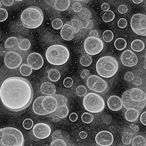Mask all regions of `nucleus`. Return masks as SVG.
Instances as JSON below:
<instances>
[{
	"instance_id": "obj_1",
	"label": "nucleus",
	"mask_w": 146,
	"mask_h": 146,
	"mask_svg": "<svg viewBox=\"0 0 146 146\" xmlns=\"http://www.w3.org/2000/svg\"><path fill=\"white\" fill-rule=\"evenodd\" d=\"M33 96L31 85L25 78H8L0 87V100L5 108L12 111H20L27 108Z\"/></svg>"
},
{
	"instance_id": "obj_2",
	"label": "nucleus",
	"mask_w": 146,
	"mask_h": 146,
	"mask_svg": "<svg viewBox=\"0 0 146 146\" xmlns=\"http://www.w3.org/2000/svg\"><path fill=\"white\" fill-rule=\"evenodd\" d=\"M123 106L126 109H135L141 111L146 104V95L141 90L133 88L126 90L121 96Z\"/></svg>"
},
{
	"instance_id": "obj_3",
	"label": "nucleus",
	"mask_w": 146,
	"mask_h": 146,
	"mask_svg": "<svg viewBox=\"0 0 146 146\" xmlns=\"http://www.w3.org/2000/svg\"><path fill=\"white\" fill-rule=\"evenodd\" d=\"M23 25L27 28L35 29L40 27L44 20V15L39 7L31 6L24 9L21 16Z\"/></svg>"
},
{
	"instance_id": "obj_4",
	"label": "nucleus",
	"mask_w": 146,
	"mask_h": 146,
	"mask_svg": "<svg viewBox=\"0 0 146 146\" xmlns=\"http://www.w3.org/2000/svg\"><path fill=\"white\" fill-rule=\"evenodd\" d=\"M70 52L65 46L59 44L52 45L47 50L46 57L48 62L54 66L66 64L70 57Z\"/></svg>"
},
{
	"instance_id": "obj_5",
	"label": "nucleus",
	"mask_w": 146,
	"mask_h": 146,
	"mask_svg": "<svg viewBox=\"0 0 146 146\" xmlns=\"http://www.w3.org/2000/svg\"><path fill=\"white\" fill-rule=\"evenodd\" d=\"M24 138L21 131L13 127L0 129V146H22Z\"/></svg>"
},
{
	"instance_id": "obj_6",
	"label": "nucleus",
	"mask_w": 146,
	"mask_h": 146,
	"mask_svg": "<svg viewBox=\"0 0 146 146\" xmlns=\"http://www.w3.org/2000/svg\"><path fill=\"white\" fill-rule=\"evenodd\" d=\"M118 68L117 60L111 56L102 57L97 61L96 66L97 74L101 76L106 78L113 76L117 72Z\"/></svg>"
},
{
	"instance_id": "obj_7",
	"label": "nucleus",
	"mask_w": 146,
	"mask_h": 146,
	"mask_svg": "<svg viewBox=\"0 0 146 146\" xmlns=\"http://www.w3.org/2000/svg\"><path fill=\"white\" fill-rule=\"evenodd\" d=\"M83 104L87 111L92 113L100 112L105 107V102L102 97L92 92L84 96Z\"/></svg>"
},
{
	"instance_id": "obj_8",
	"label": "nucleus",
	"mask_w": 146,
	"mask_h": 146,
	"mask_svg": "<svg viewBox=\"0 0 146 146\" xmlns=\"http://www.w3.org/2000/svg\"><path fill=\"white\" fill-rule=\"evenodd\" d=\"M104 47L102 41L98 38L89 36L85 40L84 49L90 55H95L100 53Z\"/></svg>"
},
{
	"instance_id": "obj_9",
	"label": "nucleus",
	"mask_w": 146,
	"mask_h": 146,
	"mask_svg": "<svg viewBox=\"0 0 146 146\" xmlns=\"http://www.w3.org/2000/svg\"><path fill=\"white\" fill-rule=\"evenodd\" d=\"M130 25L133 31L137 35L146 36V16L144 14H137L131 17Z\"/></svg>"
},
{
	"instance_id": "obj_10",
	"label": "nucleus",
	"mask_w": 146,
	"mask_h": 146,
	"mask_svg": "<svg viewBox=\"0 0 146 146\" xmlns=\"http://www.w3.org/2000/svg\"><path fill=\"white\" fill-rule=\"evenodd\" d=\"M38 99L40 108L45 115L51 114L56 111L58 102L53 96H40Z\"/></svg>"
},
{
	"instance_id": "obj_11",
	"label": "nucleus",
	"mask_w": 146,
	"mask_h": 146,
	"mask_svg": "<svg viewBox=\"0 0 146 146\" xmlns=\"http://www.w3.org/2000/svg\"><path fill=\"white\" fill-rule=\"evenodd\" d=\"M87 85L90 90L98 93L104 92L108 86V83L105 80L95 75L90 76L88 78Z\"/></svg>"
},
{
	"instance_id": "obj_12",
	"label": "nucleus",
	"mask_w": 146,
	"mask_h": 146,
	"mask_svg": "<svg viewBox=\"0 0 146 146\" xmlns=\"http://www.w3.org/2000/svg\"><path fill=\"white\" fill-rule=\"evenodd\" d=\"M4 62L5 65L9 68L15 69L18 68L22 62L21 56L18 53L10 51L5 56Z\"/></svg>"
},
{
	"instance_id": "obj_13",
	"label": "nucleus",
	"mask_w": 146,
	"mask_h": 146,
	"mask_svg": "<svg viewBox=\"0 0 146 146\" xmlns=\"http://www.w3.org/2000/svg\"><path fill=\"white\" fill-rule=\"evenodd\" d=\"M33 132L35 137L43 139L47 138L50 135L51 129L50 126L47 124L40 123L34 125Z\"/></svg>"
},
{
	"instance_id": "obj_14",
	"label": "nucleus",
	"mask_w": 146,
	"mask_h": 146,
	"mask_svg": "<svg viewBox=\"0 0 146 146\" xmlns=\"http://www.w3.org/2000/svg\"><path fill=\"white\" fill-rule=\"evenodd\" d=\"M95 140L96 143L100 146H109L113 144L114 137L111 132L104 130L97 134L95 137Z\"/></svg>"
},
{
	"instance_id": "obj_15",
	"label": "nucleus",
	"mask_w": 146,
	"mask_h": 146,
	"mask_svg": "<svg viewBox=\"0 0 146 146\" xmlns=\"http://www.w3.org/2000/svg\"><path fill=\"white\" fill-rule=\"evenodd\" d=\"M120 60L121 63L125 66L132 67L137 65L138 62L137 56L130 50H127L121 54Z\"/></svg>"
},
{
	"instance_id": "obj_16",
	"label": "nucleus",
	"mask_w": 146,
	"mask_h": 146,
	"mask_svg": "<svg viewBox=\"0 0 146 146\" xmlns=\"http://www.w3.org/2000/svg\"><path fill=\"white\" fill-rule=\"evenodd\" d=\"M27 62L32 69L35 70L40 69L44 63V60L41 55L36 52H33L30 54L27 58Z\"/></svg>"
},
{
	"instance_id": "obj_17",
	"label": "nucleus",
	"mask_w": 146,
	"mask_h": 146,
	"mask_svg": "<svg viewBox=\"0 0 146 146\" xmlns=\"http://www.w3.org/2000/svg\"><path fill=\"white\" fill-rule=\"evenodd\" d=\"M107 104L109 109L113 111H117L120 110L123 106L121 98L115 95L110 97L108 100Z\"/></svg>"
},
{
	"instance_id": "obj_18",
	"label": "nucleus",
	"mask_w": 146,
	"mask_h": 146,
	"mask_svg": "<svg viewBox=\"0 0 146 146\" xmlns=\"http://www.w3.org/2000/svg\"><path fill=\"white\" fill-rule=\"evenodd\" d=\"M75 33L74 29L68 22L63 26L60 32V35L62 38L68 41H70L74 38Z\"/></svg>"
},
{
	"instance_id": "obj_19",
	"label": "nucleus",
	"mask_w": 146,
	"mask_h": 146,
	"mask_svg": "<svg viewBox=\"0 0 146 146\" xmlns=\"http://www.w3.org/2000/svg\"><path fill=\"white\" fill-rule=\"evenodd\" d=\"M40 91L44 94L48 96H52L56 92V88L55 85L52 83L46 82L41 85Z\"/></svg>"
},
{
	"instance_id": "obj_20",
	"label": "nucleus",
	"mask_w": 146,
	"mask_h": 146,
	"mask_svg": "<svg viewBox=\"0 0 146 146\" xmlns=\"http://www.w3.org/2000/svg\"><path fill=\"white\" fill-rule=\"evenodd\" d=\"M70 5V0H54V7L58 11H63L66 10Z\"/></svg>"
},
{
	"instance_id": "obj_21",
	"label": "nucleus",
	"mask_w": 146,
	"mask_h": 146,
	"mask_svg": "<svg viewBox=\"0 0 146 146\" xmlns=\"http://www.w3.org/2000/svg\"><path fill=\"white\" fill-rule=\"evenodd\" d=\"M139 115V112L133 108L128 109L125 113V119L130 122H135L138 119Z\"/></svg>"
},
{
	"instance_id": "obj_22",
	"label": "nucleus",
	"mask_w": 146,
	"mask_h": 146,
	"mask_svg": "<svg viewBox=\"0 0 146 146\" xmlns=\"http://www.w3.org/2000/svg\"><path fill=\"white\" fill-rule=\"evenodd\" d=\"M69 112V109L67 105H59L55 112V114L58 118L63 119L68 116Z\"/></svg>"
},
{
	"instance_id": "obj_23",
	"label": "nucleus",
	"mask_w": 146,
	"mask_h": 146,
	"mask_svg": "<svg viewBox=\"0 0 146 146\" xmlns=\"http://www.w3.org/2000/svg\"><path fill=\"white\" fill-rule=\"evenodd\" d=\"M131 47L134 51L140 52L144 49L145 46L143 42L139 39H136L131 43Z\"/></svg>"
},
{
	"instance_id": "obj_24",
	"label": "nucleus",
	"mask_w": 146,
	"mask_h": 146,
	"mask_svg": "<svg viewBox=\"0 0 146 146\" xmlns=\"http://www.w3.org/2000/svg\"><path fill=\"white\" fill-rule=\"evenodd\" d=\"M48 79L51 81L56 82L60 78L61 76L59 71L55 68H52L48 71Z\"/></svg>"
},
{
	"instance_id": "obj_25",
	"label": "nucleus",
	"mask_w": 146,
	"mask_h": 146,
	"mask_svg": "<svg viewBox=\"0 0 146 146\" xmlns=\"http://www.w3.org/2000/svg\"><path fill=\"white\" fill-rule=\"evenodd\" d=\"M68 23L74 29L76 33H78L82 28L81 22L78 18H75L72 19Z\"/></svg>"
},
{
	"instance_id": "obj_26",
	"label": "nucleus",
	"mask_w": 146,
	"mask_h": 146,
	"mask_svg": "<svg viewBox=\"0 0 146 146\" xmlns=\"http://www.w3.org/2000/svg\"><path fill=\"white\" fill-rule=\"evenodd\" d=\"M116 49L119 51H122L126 48L127 42L125 40L121 38H117L114 43Z\"/></svg>"
},
{
	"instance_id": "obj_27",
	"label": "nucleus",
	"mask_w": 146,
	"mask_h": 146,
	"mask_svg": "<svg viewBox=\"0 0 146 146\" xmlns=\"http://www.w3.org/2000/svg\"><path fill=\"white\" fill-rule=\"evenodd\" d=\"M19 70L21 74L24 76H30L32 72V69L28 65L23 64L20 66Z\"/></svg>"
},
{
	"instance_id": "obj_28",
	"label": "nucleus",
	"mask_w": 146,
	"mask_h": 146,
	"mask_svg": "<svg viewBox=\"0 0 146 146\" xmlns=\"http://www.w3.org/2000/svg\"><path fill=\"white\" fill-rule=\"evenodd\" d=\"M132 145L133 146H145L146 141L142 136L138 135L132 140Z\"/></svg>"
},
{
	"instance_id": "obj_29",
	"label": "nucleus",
	"mask_w": 146,
	"mask_h": 146,
	"mask_svg": "<svg viewBox=\"0 0 146 146\" xmlns=\"http://www.w3.org/2000/svg\"><path fill=\"white\" fill-rule=\"evenodd\" d=\"M18 46L20 49L23 51H26L29 50L30 48L31 44L30 40L27 38L21 39L18 42Z\"/></svg>"
},
{
	"instance_id": "obj_30",
	"label": "nucleus",
	"mask_w": 146,
	"mask_h": 146,
	"mask_svg": "<svg viewBox=\"0 0 146 146\" xmlns=\"http://www.w3.org/2000/svg\"><path fill=\"white\" fill-rule=\"evenodd\" d=\"M18 39L15 36H12L8 38L5 41V46L6 48H10L18 44Z\"/></svg>"
},
{
	"instance_id": "obj_31",
	"label": "nucleus",
	"mask_w": 146,
	"mask_h": 146,
	"mask_svg": "<svg viewBox=\"0 0 146 146\" xmlns=\"http://www.w3.org/2000/svg\"><path fill=\"white\" fill-rule=\"evenodd\" d=\"M92 57L90 55L85 54L83 55L81 58L80 62L81 65L84 67L90 66L92 63Z\"/></svg>"
},
{
	"instance_id": "obj_32",
	"label": "nucleus",
	"mask_w": 146,
	"mask_h": 146,
	"mask_svg": "<svg viewBox=\"0 0 146 146\" xmlns=\"http://www.w3.org/2000/svg\"><path fill=\"white\" fill-rule=\"evenodd\" d=\"M115 18V15L111 10L106 11L104 14L102 19L105 23H109L112 21Z\"/></svg>"
},
{
	"instance_id": "obj_33",
	"label": "nucleus",
	"mask_w": 146,
	"mask_h": 146,
	"mask_svg": "<svg viewBox=\"0 0 146 146\" xmlns=\"http://www.w3.org/2000/svg\"><path fill=\"white\" fill-rule=\"evenodd\" d=\"M102 37L105 42L109 43L111 42L113 40L114 35L113 33L111 31L106 30L103 32Z\"/></svg>"
},
{
	"instance_id": "obj_34",
	"label": "nucleus",
	"mask_w": 146,
	"mask_h": 146,
	"mask_svg": "<svg viewBox=\"0 0 146 146\" xmlns=\"http://www.w3.org/2000/svg\"><path fill=\"white\" fill-rule=\"evenodd\" d=\"M81 22L83 29H91L93 27V21L90 19L78 18Z\"/></svg>"
},
{
	"instance_id": "obj_35",
	"label": "nucleus",
	"mask_w": 146,
	"mask_h": 146,
	"mask_svg": "<svg viewBox=\"0 0 146 146\" xmlns=\"http://www.w3.org/2000/svg\"><path fill=\"white\" fill-rule=\"evenodd\" d=\"M52 96L54 97L57 101L58 106L67 105L68 100L66 97L59 94H54Z\"/></svg>"
},
{
	"instance_id": "obj_36",
	"label": "nucleus",
	"mask_w": 146,
	"mask_h": 146,
	"mask_svg": "<svg viewBox=\"0 0 146 146\" xmlns=\"http://www.w3.org/2000/svg\"><path fill=\"white\" fill-rule=\"evenodd\" d=\"M81 119L85 124H90L93 120V116L92 114L87 112H84L82 115Z\"/></svg>"
},
{
	"instance_id": "obj_37",
	"label": "nucleus",
	"mask_w": 146,
	"mask_h": 146,
	"mask_svg": "<svg viewBox=\"0 0 146 146\" xmlns=\"http://www.w3.org/2000/svg\"><path fill=\"white\" fill-rule=\"evenodd\" d=\"M78 16L80 18L90 19L92 17V14L89 9L84 8L78 13Z\"/></svg>"
},
{
	"instance_id": "obj_38",
	"label": "nucleus",
	"mask_w": 146,
	"mask_h": 146,
	"mask_svg": "<svg viewBox=\"0 0 146 146\" xmlns=\"http://www.w3.org/2000/svg\"><path fill=\"white\" fill-rule=\"evenodd\" d=\"M52 27L55 29L58 30L62 28L63 26V23L61 19L59 18L54 19L52 22Z\"/></svg>"
},
{
	"instance_id": "obj_39",
	"label": "nucleus",
	"mask_w": 146,
	"mask_h": 146,
	"mask_svg": "<svg viewBox=\"0 0 146 146\" xmlns=\"http://www.w3.org/2000/svg\"><path fill=\"white\" fill-rule=\"evenodd\" d=\"M133 137V135L132 134L127 132L122 137V142L125 145H129L131 143Z\"/></svg>"
},
{
	"instance_id": "obj_40",
	"label": "nucleus",
	"mask_w": 146,
	"mask_h": 146,
	"mask_svg": "<svg viewBox=\"0 0 146 146\" xmlns=\"http://www.w3.org/2000/svg\"><path fill=\"white\" fill-rule=\"evenodd\" d=\"M77 95L80 97H83L86 95L87 93V90L86 87L83 85L79 86L76 89Z\"/></svg>"
},
{
	"instance_id": "obj_41",
	"label": "nucleus",
	"mask_w": 146,
	"mask_h": 146,
	"mask_svg": "<svg viewBox=\"0 0 146 146\" xmlns=\"http://www.w3.org/2000/svg\"><path fill=\"white\" fill-rule=\"evenodd\" d=\"M33 120L30 118L24 120L23 123V127L27 130H30L33 127Z\"/></svg>"
},
{
	"instance_id": "obj_42",
	"label": "nucleus",
	"mask_w": 146,
	"mask_h": 146,
	"mask_svg": "<svg viewBox=\"0 0 146 146\" xmlns=\"http://www.w3.org/2000/svg\"><path fill=\"white\" fill-rule=\"evenodd\" d=\"M8 17L7 11L5 9L0 8V22L5 21Z\"/></svg>"
},
{
	"instance_id": "obj_43",
	"label": "nucleus",
	"mask_w": 146,
	"mask_h": 146,
	"mask_svg": "<svg viewBox=\"0 0 146 146\" xmlns=\"http://www.w3.org/2000/svg\"><path fill=\"white\" fill-rule=\"evenodd\" d=\"M72 9L75 13H78L82 10L83 8L81 4L80 3L76 2L73 4Z\"/></svg>"
},
{
	"instance_id": "obj_44",
	"label": "nucleus",
	"mask_w": 146,
	"mask_h": 146,
	"mask_svg": "<svg viewBox=\"0 0 146 146\" xmlns=\"http://www.w3.org/2000/svg\"><path fill=\"white\" fill-rule=\"evenodd\" d=\"M50 146H66V142L62 139H58L53 141L51 142Z\"/></svg>"
},
{
	"instance_id": "obj_45",
	"label": "nucleus",
	"mask_w": 146,
	"mask_h": 146,
	"mask_svg": "<svg viewBox=\"0 0 146 146\" xmlns=\"http://www.w3.org/2000/svg\"><path fill=\"white\" fill-rule=\"evenodd\" d=\"M74 83L72 79L70 77H67L64 80L63 84L65 87L67 88H71Z\"/></svg>"
},
{
	"instance_id": "obj_46",
	"label": "nucleus",
	"mask_w": 146,
	"mask_h": 146,
	"mask_svg": "<svg viewBox=\"0 0 146 146\" xmlns=\"http://www.w3.org/2000/svg\"><path fill=\"white\" fill-rule=\"evenodd\" d=\"M127 22L125 18L120 19L118 22V25L119 28L121 29L125 28L127 26Z\"/></svg>"
},
{
	"instance_id": "obj_47",
	"label": "nucleus",
	"mask_w": 146,
	"mask_h": 146,
	"mask_svg": "<svg viewBox=\"0 0 146 146\" xmlns=\"http://www.w3.org/2000/svg\"><path fill=\"white\" fill-rule=\"evenodd\" d=\"M135 77L133 73L131 71L126 72L124 75V78L128 81L131 82L133 81Z\"/></svg>"
},
{
	"instance_id": "obj_48",
	"label": "nucleus",
	"mask_w": 146,
	"mask_h": 146,
	"mask_svg": "<svg viewBox=\"0 0 146 146\" xmlns=\"http://www.w3.org/2000/svg\"><path fill=\"white\" fill-rule=\"evenodd\" d=\"M118 11L119 13L124 14L128 12V9L125 5H121L118 7Z\"/></svg>"
},
{
	"instance_id": "obj_49",
	"label": "nucleus",
	"mask_w": 146,
	"mask_h": 146,
	"mask_svg": "<svg viewBox=\"0 0 146 146\" xmlns=\"http://www.w3.org/2000/svg\"><path fill=\"white\" fill-rule=\"evenodd\" d=\"M90 72L89 70L84 69L81 73L80 77L83 79H86L90 76Z\"/></svg>"
},
{
	"instance_id": "obj_50",
	"label": "nucleus",
	"mask_w": 146,
	"mask_h": 146,
	"mask_svg": "<svg viewBox=\"0 0 146 146\" xmlns=\"http://www.w3.org/2000/svg\"><path fill=\"white\" fill-rule=\"evenodd\" d=\"M14 0H1L2 3L6 7H10L14 3Z\"/></svg>"
},
{
	"instance_id": "obj_51",
	"label": "nucleus",
	"mask_w": 146,
	"mask_h": 146,
	"mask_svg": "<svg viewBox=\"0 0 146 146\" xmlns=\"http://www.w3.org/2000/svg\"><path fill=\"white\" fill-rule=\"evenodd\" d=\"M78 114L74 112L71 113L69 117L70 120L72 122H75L78 120Z\"/></svg>"
},
{
	"instance_id": "obj_52",
	"label": "nucleus",
	"mask_w": 146,
	"mask_h": 146,
	"mask_svg": "<svg viewBox=\"0 0 146 146\" xmlns=\"http://www.w3.org/2000/svg\"><path fill=\"white\" fill-rule=\"evenodd\" d=\"M141 123L145 126L146 125V112L145 111L141 115L140 118Z\"/></svg>"
},
{
	"instance_id": "obj_53",
	"label": "nucleus",
	"mask_w": 146,
	"mask_h": 146,
	"mask_svg": "<svg viewBox=\"0 0 146 146\" xmlns=\"http://www.w3.org/2000/svg\"><path fill=\"white\" fill-rule=\"evenodd\" d=\"M101 7L102 11L106 12L110 9V5L107 3H104L102 4Z\"/></svg>"
},
{
	"instance_id": "obj_54",
	"label": "nucleus",
	"mask_w": 146,
	"mask_h": 146,
	"mask_svg": "<svg viewBox=\"0 0 146 146\" xmlns=\"http://www.w3.org/2000/svg\"><path fill=\"white\" fill-rule=\"evenodd\" d=\"M89 35L90 36H92L96 38H99V33L95 29L91 31L89 33Z\"/></svg>"
},
{
	"instance_id": "obj_55",
	"label": "nucleus",
	"mask_w": 146,
	"mask_h": 146,
	"mask_svg": "<svg viewBox=\"0 0 146 146\" xmlns=\"http://www.w3.org/2000/svg\"><path fill=\"white\" fill-rule=\"evenodd\" d=\"M79 136L81 139H84L87 138L88 134L86 132L84 131H82L80 133Z\"/></svg>"
},
{
	"instance_id": "obj_56",
	"label": "nucleus",
	"mask_w": 146,
	"mask_h": 146,
	"mask_svg": "<svg viewBox=\"0 0 146 146\" xmlns=\"http://www.w3.org/2000/svg\"><path fill=\"white\" fill-rule=\"evenodd\" d=\"M141 80L139 77H137L135 79L133 83L137 86H139L141 84Z\"/></svg>"
},
{
	"instance_id": "obj_57",
	"label": "nucleus",
	"mask_w": 146,
	"mask_h": 146,
	"mask_svg": "<svg viewBox=\"0 0 146 146\" xmlns=\"http://www.w3.org/2000/svg\"><path fill=\"white\" fill-rule=\"evenodd\" d=\"M130 128L133 131L137 132L139 130V126L136 125L132 124L130 126Z\"/></svg>"
},
{
	"instance_id": "obj_58",
	"label": "nucleus",
	"mask_w": 146,
	"mask_h": 146,
	"mask_svg": "<svg viewBox=\"0 0 146 146\" xmlns=\"http://www.w3.org/2000/svg\"><path fill=\"white\" fill-rule=\"evenodd\" d=\"M133 2L136 4H139L142 3L143 0H132Z\"/></svg>"
},
{
	"instance_id": "obj_59",
	"label": "nucleus",
	"mask_w": 146,
	"mask_h": 146,
	"mask_svg": "<svg viewBox=\"0 0 146 146\" xmlns=\"http://www.w3.org/2000/svg\"><path fill=\"white\" fill-rule=\"evenodd\" d=\"M75 1L77 2H84L86 1H87V0H75Z\"/></svg>"
},
{
	"instance_id": "obj_60",
	"label": "nucleus",
	"mask_w": 146,
	"mask_h": 146,
	"mask_svg": "<svg viewBox=\"0 0 146 146\" xmlns=\"http://www.w3.org/2000/svg\"><path fill=\"white\" fill-rule=\"evenodd\" d=\"M14 1L17 2H20L23 1L24 0H14Z\"/></svg>"
},
{
	"instance_id": "obj_61",
	"label": "nucleus",
	"mask_w": 146,
	"mask_h": 146,
	"mask_svg": "<svg viewBox=\"0 0 146 146\" xmlns=\"http://www.w3.org/2000/svg\"><path fill=\"white\" fill-rule=\"evenodd\" d=\"M2 4L1 3V1H0V8H1V7H2Z\"/></svg>"
}]
</instances>
